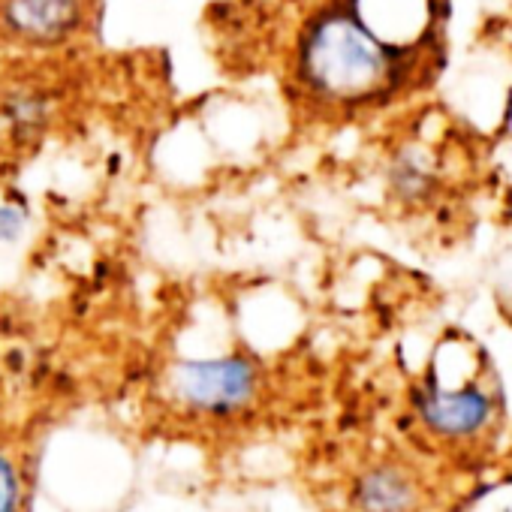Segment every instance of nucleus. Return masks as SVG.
Here are the masks:
<instances>
[{
  "label": "nucleus",
  "mask_w": 512,
  "mask_h": 512,
  "mask_svg": "<svg viewBox=\"0 0 512 512\" xmlns=\"http://www.w3.org/2000/svg\"><path fill=\"white\" fill-rule=\"evenodd\" d=\"M398 52L365 19L362 4L317 10L293 40V82L299 94L323 106H359L380 100L398 82Z\"/></svg>",
  "instance_id": "f257e3e1"
},
{
  "label": "nucleus",
  "mask_w": 512,
  "mask_h": 512,
  "mask_svg": "<svg viewBox=\"0 0 512 512\" xmlns=\"http://www.w3.org/2000/svg\"><path fill=\"white\" fill-rule=\"evenodd\" d=\"M172 404L199 422H229L256 407L263 395V368L250 356L178 362L169 374Z\"/></svg>",
  "instance_id": "f03ea898"
},
{
  "label": "nucleus",
  "mask_w": 512,
  "mask_h": 512,
  "mask_svg": "<svg viewBox=\"0 0 512 512\" xmlns=\"http://www.w3.org/2000/svg\"><path fill=\"white\" fill-rule=\"evenodd\" d=\"M97 0H0V37L22 49H58L82 37Z\"/></svg>",
  "instance_id": "7ed1b4c3"
},
{
  "label": "nucleus",
  "mask_w": 512,
  "mask_h": 512,
  "mask_svg": "<svg viewBox=\"0 0 512 512\" xmlns=\"http://www.w3.org/2000/svg\"><path fill=\"white\" fill-rule=\"evenodd\" d=\"M413 404L422 416V422L446 437H467L479 431L491 416V401L476 386L461 389H443L440 383L428 380L422 389H416Z\"/></svg>",
  "instance_id": "20e7f679"
},
{
  "label": "nucleus",
  "mask_w": 512,
  "mask_h": 512,
  "mask_svg": "<svg viewBox=\"0 0 512 512\" xmlns=\"http://www.w3.org/2000/svg\"><path fill=\"white\" fill-rule=\"evenodd\" d=\"M419 485L398 464H377L353 482V506L359 512H413Z\"/></svg>",
  "instance_id": "39448f33"
},
{
  "label": "nucleus",
  "mask_w": 512,
  "mask_h": 512,
  "mask_svg": "<svg viewBox=\"0 0 512 512\" xmlns=\"http://www.w3.org/2000/svg\"><path fill=\"white\" fill-rule=\"evenodd\" d=\"M34 470L28 449L0 440V512H31Z\"/></svg>",
  "instance_id": "423d86ee"
},
{
  "label": "nucleus",
  "mask_w": 512,
  "mask_h": 512,
  "mask_svg": "<svg viewBox=\"0 0 512 512\" xmlns=\"http://www.w3.org/2000/svg\"><path fill=\"white\" fill-rule=\"evenodd\" d=\"M22 229H25V214L10 205H0V244L16 241Z\"/></svg>",
  "instance_id": "0eeeda50"
}]
</instances>
